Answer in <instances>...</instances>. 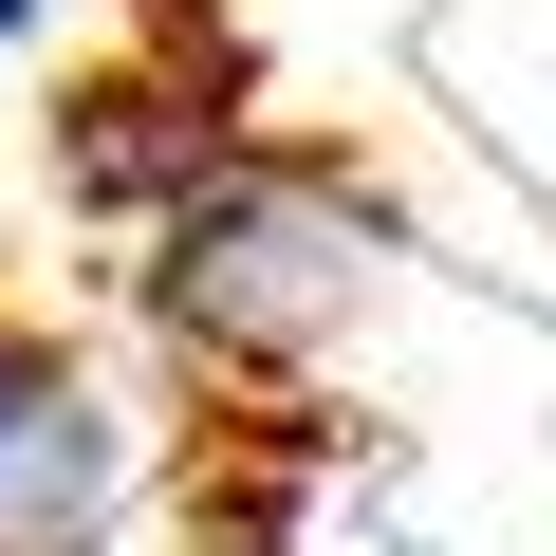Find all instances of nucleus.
<instances>
[{
    "mask_svg": "<svg viewBox=\"0 0 556 556\" xmlns=\"http://www.w3.org/2000/svg\"><path fill=\"white\" fill-rule=\"evenodd\" d=\"M0 38H38V0H0Z\"/></svg>",
    "mask_w": 556,
    "mask_h": 556,
    "instance_id": "nucleus-3",
    "label": "nucleus"
},
{
    "mask_svg": "<svg viewBox=\"0 0 556 556\" xmlns=\"http://www.w3.org/2000/svg\"><path fill=\"white\" fill-rule=\"evenodd\" d=\"M112 519H130V408L56 334H0V556H112Z\"/></svg>",
    "mask_w": 556,
    "mask_h": 556,
    "instance_id": "nucleus-2",
    "label": "nucleus"
},
{
    "mask_svg": "<svg viewBox=\"0 0 556 556\" xmlns=\"http://www.w3.org/2000/svg\"><path fill=\"white\" fill-rule=\"evenodd\" d=\"M371 260H390V223H371L334 167L223 130V149L130 223V298H149V334H167L186 371H223V390H298V371L353 334Z\"/></svg>",
    "mask_w": 556,
    "mask_h": 556,
    "instance_id": "nucleus-1",
    "label": "nucleus"
}]
</instances>
